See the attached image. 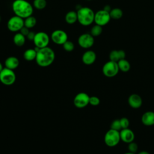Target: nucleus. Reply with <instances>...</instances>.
Segmentation results:
<instances>
[{
    "label": "nucleus",
    "instance_id": "f257e3e1",
    "mask_svg": "<svg viewBox=\"0 0 154 154\" xmlns=\"http://www.w3.org/2000/svg\"><path fill=\"white\" fill-rule=\"evenodd\" d=\"M35 48L37 51V55L35 60L39 66L46 67L52 64L55 60V55L52 48L48 46L43 48H38L35 47Z\"/></svg>",
    "mask_w": 154,
    "mask_h": 154
},
{
    "label": "nucleus",
    "instance_id": "f03ea898",
    "mask_svg": "<svg viewBox=\"0 0 154 154\" xmlns=\"http://www.w3.org/2000/svg\"><path fill=\"white\" fill-rule=\"evenodd\" d=\"M11 7L14 14L23 19L32 16L33 13V7L26 0H14Z\"/></svg>",
    "mask_w": 154,
    "mask_h": 154
},
{
    "label": "nucleus",
    "instance_id": "7ed1b4c3",
    "mask_svg": "<svg viewBox=\"0 0 154 154\" xmlns=\"http://www.w3.org/2000/svg\"><path fill=\"white\" fill-rule=\"evenodd\" d=\"M76 12L78 21L81 25L89 26L94 22L95 13L91 8L87 7H80Z\"/></svg>",
    "mask_w": 154,
    "mask_h": 154
},
{
    "label": "nucleus",
    "instance_id": "20e7f679",
    "mask_svg": "<svg viewBox=\"0 0 154 154\" xmlns=\"http://www.w3.org/2000/svg\"><path fill=\"white\" fill-rule=\"evenodd\" d=\"M120 140V131L110 129L104 137V141L106 145L109 147H114L119 144Z\"/></svg>",
    "mask_w": 154,
    "mask_h": 154
},
{
    "label": "nucleus",
    "instance_id": "39448f33",
    "mask_svg": "<svg viewBox=\"0 0 154 154\" xmlns=\"http://www.w3.org/2000/svg\"><path fill=\"white\" fill-rule=\"evenodd\" d=\"M16 76L13 70L4 67L0 72V81L5 85H11L16 81Z\"/></svg>",
    "mask_w": 154,
    "mask_h": 154
},
{
    "label": "nucleus",
    "instance_id": "423d86ee",
    "mask_svg": "<svg viewBox=\"0 0 154 154\" xmlns=\"http://www.w3.org/2000/svg\"><path fill=\"white\" fill-rule=\"evenodd\" d=\"M7 26L11 32L19 31L24 26V19L17 16H13L8 19Z\"/></svg>",
    "mask_w": 154,
    "mask_h": 154
},
{
    "label": "nucleus",
    "instance_id": "0eeeda50",
    "mask_svg": "<svg viewBox=\"0 0 154 154\" xmlns=\"http://www.w3.org/2000/svg\"><path fill=\"white\" fill-rule=\"evenodd\" d=\"M119 71V68L117 62L109 60L105 63L102 67L103 74L108 78H112L117 75Z\"/></svg>",
    "mask_w": 154,
    "mask_h": 154
},
{
    "label": "nucleus",
    "instance_id": "6e6552de",
    "mask_svg": "<svg viewBox=\"0 0 154 154\" xmlns=\"http://www.w3.org/2000/svg\"><path fill=\"white\" fill-rule=\"evenodd\" d=\"M49 40V36L46 32L40 31L35 33L33 42L36 48H43L48 46Z\"/></svg>",
    "mask_w": 154,
    "mask_h": 154
},
{
    "label": "nucleus",
    "instance_id": "1a4fd4ad",
    "mask_svg": "<svg viewBox=\"0 0 154 154\" xmlns=\"http://www.w3.org/2000/svg\"><path fill=\"white\" fill-rule=\"evenodd\" d=\"M111 17L109 15V12L103 9L97 11L94 14V22L96 24L101 26H103L108 23Z\"/></svg>",
    "mask_w": 154,
    "mask_h": 154
},
{
    "label": "nucleus",
    "instance_id": "9d476101",
    "mask_svg": "<svg viewBox=\"0 0 154 154\" xmlns=\"http://www.w3.org/2000/svg\"><path fill=\"white\" fill-rule=\"evenodd\" d=\"M51 38L55 44L63 45L68 40V35L62 29H56L52 32Z\"/></svg>",
    "mask_w": 154,
    "mask_h": 154
},
{
    "label": "nucleus",
    "instance_id": "9b49d317",
    "mask_svg": "<svg viewBox=\"0 0 154 154\" xmlns=\"http://www.w3.org/2000/svg\"><path fill=\"white\" fill-rule=\"evenodd\" d=\"M94 43V37L89 33H84L78 38V45L84 49H88L93 46Z\"/></svg>",
    "mask_w": 154,
    "mask_h": 154
},
{
    "label": "nucleus",
    "instance_id": "f8f14e48",
    "mask_svg": "<svg viewBox=\"0 0 154 154\" xmlns=\"http://www.w3.org/2000/svg\"><path fill=\"white\" fill-rule=\"evenodd\" d=\"M90 96L85 93L81 92L78 93L73 100L75 106L78 108H82L89 104Z\"/></svg>",
    "mask_w": 154,
    "mask_h": 154
},
{
    "label": "nucleus",
    "instance_id": "ddd939ff",
    "mask_svg": "<svg viewBox=\"0 0 154 154\" xmlns=\"http://www.w3.org/2000/svg\"><path fill=\"white\" fill-rule=\"evenodd\" d=\"M120 140L125 143H129L134 141L135 138V135L134 132L129 129H122L120 131Z\"/></svg>",
    "mask_w": 154,
    "mask_h": 154
},
{
    "label": "nucleus",
    "instance_id": "4468645a",
    "mask_svg": "<svg viewBox=\"0 0 154 154\" xmlns=\"http://www.w3.org/2000/svg\"><path fill=\"white\" fill-rule=\"evenodd\" d=\"M96 54L91 50L85 51L82 56V61L83 63L86 65H91L93 64L96 61Z\"/></svg>",
    "mask_w": 154,
    "mask_h": 154
},
{
    "label": "nucleus",
    "instance_id": "2eb2a0df",
    "mask_svg": "<svg viewBox=\"0 0 154 154\" xmlns=\"http://www.w3.org/2000/svg\"><path fill=\"white\" fill-rule=\"evenodd\" d=\"M128 103L132 108H138L142 105V99L141 96L137 94H132L128 97Z\"/></svg>",
    "mask_w": 154,
    "mask_h": 154
},
{
    "label": "nucleus",
    "instance_id": "dca6fc26",
    "mask_svg": "<svg viewBox=\"0 0 154 154\" xmlns=\"http://www.w3.org/2000/svg\"><path fill=\"white\" fill-rule=\"evenodd\" d=\"M141 122L146 126L154 125V112L146 111L141 117Z\"/></svg>",
    "mask_w": 154,
    "mask_h": 154
},
{
    "label": "nucleus",
    "instance_id": "f3484780",
    "mask_svg": "<svg viewBox=\"0 0 154 154\" xmlns=\"http://www.w3.org/2000/svg\"><path fill=\"white\" fill-rule=\"evenodd\" d=\"M126 53L123 50H113L109 53V58L111 61L118 62L122 59L125 58Z\"/></svg>",
    "mask_w": 154,
    "mask_h": 154
},
{
    "label": "nucleus",
    "instance_id": "a211bd4d",
    "mask_svg": "<svg viewBox=\"0 0 154 154\" xmlns=\"http://www.w3.org/2000/svg\"><path fill=\"white\" fill-rule=\"evenodd\" d=\"M19 65V61L18 58L16 57L11 56L8 57L5 61V67L14 70L16 69Z\"/></svg>",
    "mask_w": 154,
    "mask_h": 154
},
{
    "label": "nucleus",
    "instance_id": "6ab92c4d",
    "mask_svg": "<svg viewBox=\"0 0 154 154\" xmlns=\"http://www.w3.org/2000/svg\"><path fill=\"white\" fill-rule=\"evenodd\" d=\"M65 20L68 24H73L78 21L77 12L75 11H70L65 15Z\"/></svg>",
    "mask_w": 154,
    "mask_h": 154
},
{
    "label": "nucleus",
    "instance_id": "aec40b11",
    "mask_svg": "<svg viewBox=\"0 0 154 154\" xmlns=\"http://www.w3.org/2000/svg\"><path fill=\"white\" fill-rule=\"evenodd\" d=\"M26 37L23 35L20 32H17L14 34L13 36V42L15 45L17 46H23L26 41Z\"/></svg>",
    "mask_w": 154,
    "mask_h": 154
},
{
    "label": "nucleus",
    "instance_id": "412c9836",
    "mask_svg": "<svg viewBox=\"0 0 154 154\" xmlns=\"http://www.w3.org/2000/svg\"><path fill=\"white\" fill-rule=\"evenodd\" d=\"M37 51L35 49H28L23 53V58L25 60L30 61L35 60Z\"/></svg>",
    "mask_w": 154,
    "mask_h": 154
},
{
    "label": "nucleus",
    "instance_id": "4be33fe9",
    "mask_svg": "<svg viewBox=\"0 0 154 154\" xmlns=\"http://www.w3.org/2000/svg\"><path fill=\"white\" fill-rule=\"evenodd\" d=\"M117 64L119 68V70H121L123 72H127L131 69V64L125 58L119 60L117 62Z\"/></svg>",
    "mask_w": 154,
    "mask_h": 154
},
{
    "label": "nucleus",
    "instance_id": "5701e85b",
    "mask_svg": "<svg viewBox=\"0 0 154 154\" xmlns=\"http://www.w3.org/2000/svg\"><path fill=\"white\" fill-rule=\"evenodd\" d=\"M109 15H110L111 19L118 20L122 17L123 11L120 8H114L111 10V11H109Z\"/></svg>",
    "mask_w": 154,
    "mask_h": 154
},
{
    "label": "nucleus",
    "instance_id": "b1692460",
    "mask_svg": "<svg viewBox=\"0 0 154 154\" xmlns=\"http://www.w3.org/2000/svg\"><path fill=\"white\" fill-rule=\"evenodd\" d=\"M37 23L36 18L32 16H30L24 19V26L28 28H33Z\"/></svg>",
    "mask_w": 154,
    "mask_h": 154
},
{
    "label": "nucleus",
    "instance_id": "393cba45",
    "mask_svg": "<svg viewBox=\"0 0 154 154\" xmlns=\"http://www.w3.org/2000/svg\"><path fill=\"white\" fill-rule=\"evenodd\" d=\"M47 5L46 0H34L33 6L37 10H41L44 9Z\"/></svg>",
    "mask_w": 154,
    "mask_h": 154
},
{
    "label": "nucleus",
    "instance_id": "a878e982",
    "mask_svg": "<svg viewBox=\"0 0 154 154\" xmlns=\"http://www.w3.org/2000/svg\"><path fill=\"white\" fill-rule=\"evenodd\" d=\"M102 32V26L99 25H94L91 29L90 34L93 37H97L100 35Z\"/></svg>",
    "mask_w": 154,
    "mask_h": 154
},
{
    "label": "nucleus",
    "instance_id": "bb28decb",
    "mask_svg": "<svg viewBox=\"0 0 154 154\" xmlns=\"http://www.w3.org/2000/svg\"><path fill=\"white\" fill-rule=\"evenodd\" d=\"M63 49L66 51H67V52H71V51H72L74 49L75 45H74V43L72 42L67 40L63 45Z\"/></svg>",
    "mask_w": 154,
    "mask_h": 154
},
{
    "label": "nucleus",
    "instance_id": "cd10ccee",
    "mask_svg": "<svg viewBox=\"0 0 154 154\" xmlns=\"http://www.w3.org/2000/svg\"><path fill=\"white\" fill-rule=\"evenodd\" d=\"M110 129H112L116 131H119L120 130L122 129V127L120 125V120L116 119L114 120V121L112 122L111 124V128Z\"/></svg>",
    "mask_w": 154,
    "mask_h": 154
},
{
    "label": "nucleus",
    "instance_id": "c85d7f7f",
    "mask_svg": "<svg viewBox=\"0 0 154 154\" xmlns=\"http://www.w3.org/2000/svg\"><path fill=\"white\" fill-rule=\"evenodd\" d=\"M128 150L130 152L135 153L138 150V145L135 142L132 141L131 143H128Z\"/></svg>",
    "mask_w": 154,
    "mask_h": 154
},
{
    "label": "nucleus",
    "instance_id": "c756f323",
    "mask_svg": "<svg viewBox=\"0 0 154 154\" xmlns=\"http://www.w3.org/2000/svg\"><path fill=\"white\" fill-rule=\"evenodd\" d=\"M120 125L122 127V129H126L128 128L129 126V121L126 117H122L120 119Z\"/></svg>",
    "mask_w": 154,
    "mask_h": 154
},
{
    "label": "nucleus",
    "instance_id": "7c9ffc66",
    "mask_svg": "<svg viewBox=\"0 0 154 154\" xmlns=\"http://www.w3.org/2000/svg\"><path fill=\"white\" fill-rule=\"evenodd\" d=\"M100 103V99L96 96H91L89 99V104L93 106H97Z\"/></svg>",
    "mask_w": 154,
    "mask_h": 154
},
{
    "label": "nucleus",
    "instance_id": "2f4dec72",
    "mask_svg": "<svg viewBox=\"0 0 154 154\" xmlns=\"http://www.w3.org/2000/svg\"><path fill=\"white\" fill-rule=\"evenodd\" d=\"M20 32L21 34H22L23 35H25V37L27 36V35L28 34V33L29 32V28H26V26H23L20 30Z\"/></svg>",
    "mask_w": 154,
    "mask_h": 154
},
{
    "label": "nucleus",
    "instance_id": "473e14b6",
    "mask_svg": "<svg viewBox=\"0 0 154 154\" xmlns=\"http://www.w3.org/2000/svg\"><path fill=\"white\" fill-rule=\"evenodd\" d=\"M35 33L33 31H29V32L28 33V34L27 35L26 37L29 40H34V37H35Z\"/></svg>",
    "mask_w": 154,
    "mask_h": 154
},
{
    "label": "nucleus",
    "instance_id": "72a5a7b5",
    "mask_svg": "<svg viewBox=\"0 0 154 154\" xmlns=\"http://www.w3.org/2000/svg\"><path fill=\"white\" fill-rule=\"evenodd\" d=\"M103 10H106V11L109 12L111 9V7H110L109 5H106V6L104 7Z\"/></svg>",
    "mask_w": 154,
    "mask_h": 154
},
{
    "label": "nucleus",
    "instance_id": "f704fd0d",
    "mask_svg": "<svg viewBox=\"0 0 154 154\" xmlns=\"http://www.w3.org/2000/svg\"><path fill=\"white\" fill-rule=\"evenodd\" d=\"M138 154H150L148 152H147V151H144V150H143V151H141V152H140Z\"/></svg>",
    "mask_w": 154,
    "mask_h": 154
},
{
    "label": "nucleus",
    "instance_id": "c9c22d12",
    "mask_svg": "<svg viewBox=\"0 0 154 154\" xmlns=\"http://www.w3.org/2000/svg\"><path fill=\"white\" fill-rule=\"evenodd\" d=\"M3 69H4V67H3V66H2V63L0 62V72H1V70H2Z\"/></svg>",
    "mask_w": 154,
    "mask_h": 154
},
{
    "label": "nucleus",
    "instance_id": "e433bc0d",
    "mask_svg": "<svg viewBox=\"0 0 154 154\" xmlns=\"http://www.w3.org/2000/svg\"><path fill=\"white\" fill-rule=\"evenodd\" d=\"M124 154H135V153H132V152H129L125 153H124Z\"/></svg>",
    "mask_w": 154,
    "mask_h": 154
},
{
    "label": "nucleus",
    "instance_id": "4c0bfd02",
    "mask_svg": "<svg viewBox=\"0 0 154 154\" xmlns=\"http://www.w3.org/2000/svg\"><path fill=\"white\" fill-rule=\"evenodd\" d=\"M1 16H0V22H1Z\"/></svg>",
    "mask_w": 154,
    "mask_h": 154
},
{
    "label": "nucleus",
    "instance_id": "58836bf2",
    "mask_svg": "<svg viewBox=\"0 0 154 154\" xmlns=\"http://www.w3.org/2000/svg\"><path fill=\"white\" fill-rule=\"evenodd\" d=\"M87 1H91V0H87Z\"/></svg>",
    "mask_w": 154,
    "mask_h": 154
}]
</instances>
